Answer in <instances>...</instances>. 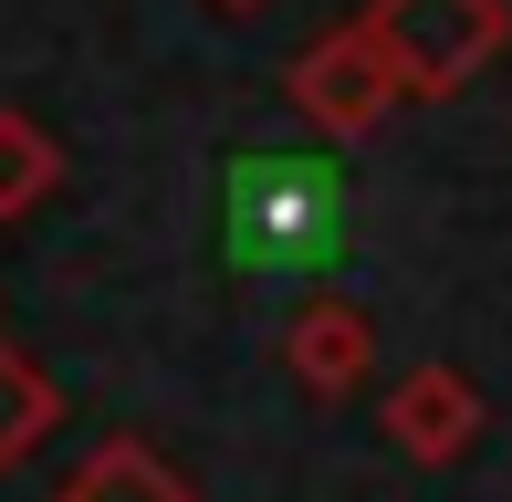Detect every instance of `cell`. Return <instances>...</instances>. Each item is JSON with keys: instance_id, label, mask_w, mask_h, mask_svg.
Here are the masks:
<instances>
[{"instance_id": "1", "label": "cell", "mask_w": 512, "mask_h": 502, "mask_svg": "<svg viewBox=\"0 0 512 502\" xmlns=\"http://www.w3.org/2000/svg\"><path fill=\"white\" fill-rule=\"evenodd\" d=\"M220 241L241 272H324L345 251V178L335 157H230Z\"/></svg>"}, {"instance_id": "2", "label": "cell", "mask_w": 512, "mask_h": 502, "mask_svg": "<svg viewBox=\"0 0 512 502\" xmlns=\"http://www.w3.org/2000/svg\"><path fill=\"white\" fill-rule=\"evenodd\" d=\"M356 21L377 32L398 95H460L512 42V0H366Z\"/></svg>"}, {"instance_id": "3", "label": "cell", "mask_w": 512, "mask_h": 502, "mask_svg": "<svg viewBox=\"0 0 512 502\" xmlns=\"http://www.w3.org/2000/svg\"><path fill=\"white\" fill-rule=\"evenodd\" d=\"M283 95H293V116H304L314 136H335V147H356V136H377V126H387V116L408 105L366 21H335V32H314L304 53L283 63Z\"/></svg>"}, {"instance_id": "4", "label": "cell", "mask_w": 512, "mask_h": 502, "mask_svg": "<svg viewBox=\"0 0 512 502\" xmlns=\"http://www.w3.org/2000/svg\"><path fill=\"white\" fill-rule=\"evenodd\" d=\"M481 387L450 367V356H429V367H408L398 387H387V450L398 461H429V471H450V461H471V440H481Z\"/></svg>"}, {"instance_id": "5", "label": "cell", "mask_w": 512, "mask_h": 502, "mask_svg": "<svg viewBox=\"0 0 512 502\" xmlns=\"http://www.w3.org/2000/svg\"><path fill=\"white\" fill-rule=\"evenodd\" d=\"M283 367L304 398H356L366 377H377V325H366V304H345V293H314L304 314L283 325Z\"/></svg>"}, {"instance_id": "6", "label": "cell", "mask_w": 512, "mask_h": 502, "mask_svg": "<svg viewBox=\"0 0 512 502\" xmlns=\"http://www.w3.org/2000/svg\"><path fill=\"white\" fill-rule=\"evenodd\" d=\"M53 502H199V492L178 482V471L157 461L147 440H95V450L74 461V482H63Z\"/></svg>"}, {"instance_id": "7", "label": "cell", "mask_w": 512, "mask_h": 502, "mask_svg": "<svg viewBox=\"0 0 512 502\" xmlns=\"http://www.w3.org/2000/svg\"><path fill=\"white\" fill-rule=\"evenodd\" d=\"M53 419H63V387L32 367V356L11 346V335H0V471L11 461H32L42 440H53Z\"/></svg>"}, {"instance_id": "8", "label": "cell", "mask_w": 512, "mask_h": 502, "mask_svg": "<svg viewBox=\"0 0 512 502\" xmlns=\"http://www.w3.org/2000/svg\"><path fill=\"white\" fill-rule=\"evenodd\" d=\"M53 189H63V147H53V126H32L21 105H0V220H32Z\"/></svg>"}, {"instance_id": "9", "label": "cell", "mask_w": 512, "mask_h": 502, "mask_svg": "<svg viewBox=\"0 0 512 502\" xmlns=\"http://www.w3.org/2000/svg\"><path fill=\"white\" fill-rule=\"evenodd\" d=\"M209 11H262V0H209Z\"/></svg>"}]
</instances>
